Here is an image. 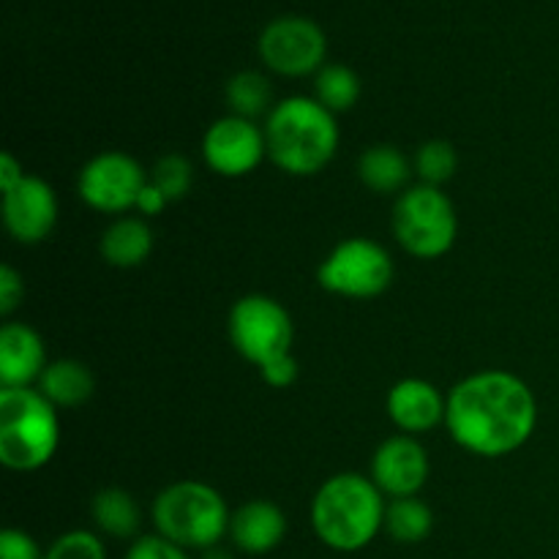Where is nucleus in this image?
<instances>
[{"label":"nucleus","instance_id":"1","mask_svg":"<svg viewBox=\"0 0 559 559\" xmlns=\"http://www.w3.org/2000/svg\"><path fill=\"white\" fill-rule=\"evenodd\" d=\"M448 435L475 456L497 459L527 445L538 426V402L522 377L489 369L451 388Z\"/></svg>","mask_w":559,"mask_h":559},{"label":"nucleus","instance_id":"2","mask_svg":"<svg viewBox=\"0 0 559 559\" xmlns=\"http://www.w3.org/2000/svg\"><path fill=\"white\" fill-rule=\"evenodd\" d=\"M265 145L282 173L298 178L322 173L338 151L336 115L317 98H284L265 118Z\"/></svg>","mask_w":559,"mask_h":559},{"label":"nucleus","instance_id":"3","mask_svg":"<svg viewBox=\"0 0 559 559\" xmlns=\"http://www.w3.org/2000/svg\"><path fill=\"white\" fill-rule=\"evenodd\" d=\"M385 508V495L374 480L358 473H342L328 478L314 495L311 524L328 549L353 555L380 535Z\"/></svg>","mask_w":559,"mask_h":559},{"label":"nucleus","instance_id":"4","mask_svg":"<svg viewBox=\"0 0 559 559\" xmlns=\"http://www.w3.org/2000/svg\"><path fill=\"white\" fill-rule=\"evenodd\" d=\"M58 445V407L38 388H0V462L33 473L49 464Z\"/></svg>","mask_w":559,"mask_h":559},{"label":"nucleus","instance_id":"5","mask_svg":"<svg viewBox=\"0 0 559 559\" xmlns=\"http://www.w3.org/2000/svg\"><path fill=\"white\" fill-rule=\"evenodd\" d=\"M227 502L213 486L200 480H178L167 486L153 502V524L156 533L186 551H205L218 546L229 533Z\"/></svg>","mask_w":559,"mask_h":559},{"label":"nucleus","instance_id":"6","mask_svg":"<svg viewBox=\"0 0 559 559\" xmlns=\"http://www.w3.org/2000/svg\"><path fill=\"white\" fill-rule=\"evenodd\" d=\"M393 235L407 254L437 260L456 243L459 216L451 197L437 186H409L399 194L391 216Z\"/></svg>","mask_w":559,"mask_h":559},{"label":"nucleus","instance_id":"7","mask_svg":"<svg viewBox=\"0 0 559 559\" xmlns=\"http://www.w3.org/2000/svg\"><path fill=\"white\" fill-rule=\"evenodd\" d=\"M317 282L325 293L353 300H369L393 282V260L369 238H347L322 260Z\"/></svg>","mask_w":559,"mask_h":559},{"label":"nucleus","instance_id":"8","mask_svg":"<svg viewBox=\"0 0 559 559\" xmlns=\"http://www.w3.org/2000/svg\"><path fill=\"white\" fill-rule=\"evenodd\" d=\"M229 342L235 353L262 369L293 347V317L278 300L267 295H246L229 309Z\"/></svg>","mask_w":559,"mask_h":559},{"label":"nucleus","instance_id":"9","mask_svg":"<svg viewBox=\"0 0 559 559\" xmlns=\"http://www.w3.org/2000/svg\"><path fill=\"white\" fill-rule=\"evenodd\" d=\"M147 175L136 158L129 153L107 151L93 156L76 178V191L85 205L98 213H126L136 207Z\"/></svg>","mask_w":559,"mask_h":559},{"label":"nucleus","instance_id":"10","mask_svg":"<svg viewBox=\"0 0 559 559\" xmlns=\"http://www.w3.org/2000/svg\"><path fill=\"white\" fill-rule=\"evenodd\" d=\"M328 38L317 22L306 16L273 20L260 36V58L271 71L284 76H306L322 69Z\"/></svg>","mask_w":559,"mask_h":559},{"label":"nucleus","instance_id":"11","mask_svg":"<svg viewBox=\"0 0 559 559\" xmlns=\"http://www.w3.org/2000/svg\"><path fill=\"white\" fill-rule=\"evenodd\" d=\"M202 156L205 164L222 178H243L254 173L267 156L265 129L257 126V120L227 115L211 123L202 140Z\"/></svg>","mask_w":559,"mask_h":559},{"label":"nucleus","instance_id":"12","mask_svg":"<svg viewBox=\"0 0 559 559\" xmlns=\"http://www.w3.org/2000/svg\"><path fill=\"white\" fill-rule=\"evenodd\" d=\"M3 224L16 243H41L58 224V197L47 180L25 175L3 191Z\"/></svg>","mask_w":559,"mask_h":559},{"label":"nucleus","instance_id":"13","mask_svg":"<svg viewBox=\"0 0 559 559\" xmlns=\"http://www.w3.org/2000/svg\"><path fill=\"white\" fill-rule=\"evenodd\" d=\"M429 453L415 437H388L371 456V480L391 500L418 497L429 480Z\"/></svg>","mask_w":559,"mask_h":559},{"label":"nucleus","instance_id":"14","mask_svg":"<svg viewBox=\"0 0 559 559\" xmlns=\"http://www.w3.org/2000/svg\"><path fill=\"white\" fill-rule=\"evenodd\" d=\"M388 418L393 420L402 435H426L435 426L445 424V407L448 396H442L429 380H418V377H409V380L396 382V385L388 391Z\"/></svg>","mask_w":559,"mask_h":559},{"label":"nucleus","instance_id":"15","mask_svg":"<svg viewBox=\"0 0 559 559\" xmlns=\"http://www.w3.org/2000/svg\"><path fill=\"white\" fill-rule=\"evenodd\" d=\"M44 338L22 322H5L0 328V385L33 388L47 369Z\"/></svg>","mask_w":559,"mask_h":559},{"label":"nucleus","instance_id":"16","mask_svg":"<svg viewBox=\"0 0 559 559\" xmlns=\"http://www.w3.org/2000/svg\"><path fill=\"white\" fill-rule=\"evenodd\" d=\"M229 538L246 555H267L287 535V516L271 500H251L229 516Z\"/></svg>","mask_w":559,"mask_h":559},{"label":"nucleus","instance_id":"17","mask_svg":"<svg viewBox=\"0 0 559 559\" xmlns=\"http://www.w3.org/2000/svg\"><path fill=\"white\" fill-rule=\"evenodd\" d=\"M98 251L112 267H140L153 251L151 224L142 216L118 218L104 229Z\"/></svg>","mask_w":559,"mask_h":559},{"label":"nucleus","instance_id":"18","mask_svg":"<svg viewBox=\"0 0 559 559\" xmlns=\"http://www.w3.org/2000/svg\"><path fill=\"white\" fill-rule=\"evenodd\" d=\"M36 388L55 407H80L93 396L96 380H93V371L82 360L63 358L44 369Z\"/></svg>","mask_w":559,"mask_h":559},{"label":"nucleus","instance_id":"19","mask_svg":"<svg viewBox=\"0 0 559 559\" xmlns=\"http://www.w3.org/2000/svg\"><path fill=\"white\" fill-rule=\"evenodd\" d=\"M358 175L366 189L377 194H396L407 186L413 164L396 145H371L360 153Z\"/></svg>","mask_w":559,"mask_h":559},{"label":"nucleus","instance_id":"20","mask_svg":"<svg viewBox=\"0 0 559 559\" xmlns=\"http://www.w3.org/2000/svg\"><path fill=\"white\" fill-rule=\"evenodd\" d=\"M91 513L96 527L109 538H131L142 522L140 506L123 489H104L93 497Z\"/></svg>","mask_w":559,"mask_h":559},{"label":"nucleus","instance_id":"21","mask_svg":"<svg viewBox=\"0 0 559 559\" xmlns=\"http://www.w3.org/2000/svg\"><path fill=\"white\" fill-rule=\"evenodd\" d=\"M382 530L402 546L424 544L435 530V513L418 497H399L388 502Z\"/></svg>","mask_w":559,"mask_h":559},{"label":"nucleus","instance_id":"22","mask_svg":"<svg viewBox=\"0 0 559 559\" xmlns=\"http://www.w3.org/2000/svg\"><path fill=\"white\" fill-rule=\"evenodd\" d=\"M317 102L331 109L333 115L347 112L360 98V80L353 69L342 63H328L317 71Z\"/></svg>","mask_w":559,"mask_h":559},{"label":"nucleus","instance_id":"23","mask_svg":"<svg viewBox=\"0 0 559 559\" xmlns=\"http://www.w3.org/2000/svg\"><path fill=\"white\" fill-rule=\"evenodd\" d=\"M227 104L233 115L246 120H257L260 115H271V82L260 71H240L227 82Z\"/></svg>","mask_w":559,"mask_h":559},{"label":"nucleus","instance_id":"24","mask_svg":"<svg viewBox=\"0 0 559 559\" xmlns=\"http://www.w3.org/2000/svg\"><path fill=\"white\" fill-rule=\"evenodd\" d=\"M456 147L448 140H429L415 153V173H418L420 183L426 186H437L440 189L442 183H448L456 175Z\"/></svg>","mask_w":559,"mask_h":559},{"label":"nucleus","instance_id":"25","mask_svg":"<svg viewBox=\"0 0 559 559\" xmlns=\"http://www.w3.org/2000/svg\"><path fill=\"white\" fill-rule=\"evenodd\" d=\"M151 183L167 197V202L183 200L191 191V183H194V167L186 156L180 153H169V156H162L153 167Z\"/></svg>","mask_w":559,"mask_h":559},{"label":"nucleus","instance_id":"26","mask_svg":"<svg viewBox=\"0 0 559 559\" xmlns=\"http://www.w3.org/2000/svg\"><path fill=\"white\" fill-rule=\"evenodd\" d=\"M44 559H107L104 540L96 533L87 530H71V533L60 535L47 551Z\"/></svg>","mask_w":559,"mask_h":559},{"label":"nucleus","instance_id":"27","mask_svg":"<svg viewBox=\"0 0 559 559\" xmlns=\"http://www.w3.org/2000/svg\"><path fill=\"white\" fill-rule=\"evenodd\" d=\"M126 559H191L189 551L183 546L173 544L164 535H145V538H136L131 544V549L126 551Z\"/></svg>","mask_w":559,"mask_h":559},{"label":"nucleus","instance_id":"28","mask_svg":"<svg viewBox=\"0 0 559 559\" xmlns=\"http://www.w3.org/2000/svg\"><path fill=\"white\" fill-rule=\"evenodd\" d=\"M0 559H44V551L25 530L9 527L0 533Z\"/></svg>","mask_w":559,"mask_h":559},{"label":"nucleus","instance_id":"29","mask_svg":"<svg viewBox=\"0 0 559 559\" xmlns=\"http://www.w3.org/2000/svg\"><path fill=\"white\" fill-rule=\"evenodd\" d=\"M260 374L271 388H289L295 380H298V360L293 358V353L278 355V358H273L271 364L262 366Z\"/></svg>","mask_w":559,"mask_h":559},{"label":"nucleus","instance_id":"30","mask_svg":"<svg viewBox=\"0 0 559 559\" xmlns=\"http://www.w3.org/2000/svg\"><path fill=\"white\" fill-rule=\"evenodd\" d=\"M22 295H25V287H22V276L11 265L0 267V314L11 317L16 306L22 304Z\"/></svg>","mask_w":559,"mask_h":559},{"label":"nucleus","instance_id":"31","mask_svg":"<svg viewBox=\"0 0 559 559\" xmlns=\"http://www.w3.org/2000/svg\"><path fill=\"white\" fill-rule=\"evenodd\" d=\"M167 205H169L167 197H164L162 191H158L156 186L151 183V180H147V186H145V189H142L140 200H136L134 211L142 213V216H158V213H162Z\"/></svg>","mask_w":559,"mask_h":559},{"label":"nucleus","instance_id":"32","mask_svg":"<svg viewBox=\"0 0 559 559\" xmlns=\"http://www.w3.org/2000/svg\"><path fill=\"white\" fill-rule=\"evenodd\" d=\"M22 178H25V173H22V164L16 162L11 153H3V156H0V186H3V191H9L11 186L20 183Z\"/></svg>","mask_w":559,"mask_h":559},{"label":"nucleus","instance_id":"33","mask_svg":"<svg viewBox=\"0 0 559 559\" xmlns=\"http://www.w3.org/2000/svg\"><path fill=\"white\" fill-rule=\"evenodd\" d=\"M200 559H233V555L227 549H222V546H213V549L202 551Z\"/></svg>","mask_w":559,"mask_h":559}]
</instances>
